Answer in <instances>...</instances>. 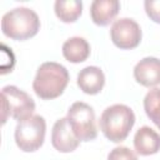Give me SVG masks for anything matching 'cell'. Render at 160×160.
<instances>
[{"label":"cell","mask_w":160,"mask_h":160,"mask_svg":"<svg viewBox=\"0 0 160 160\" xmlns=\"http://www.w3.org/2000/svg\"><path fill=\"white\" fill-rule=\"evenodd\" d=\"M46 121L41 115H32L25 120L18 121L15 128V142L25 152L39 150L45 140Z\"/></svg>","instance_id":"277c9868"},{"label":"cell","mask_w":160,"mask_h":160,"mask_svg":"<svg viewBox=\"0 0 160 160\" xmlns=\"http://www.w3.org/2000/svg\"><path fill=\"white\" fill-rule=\"evenodd\" d=\"M135 80L146 88H152L160 84V59L146 56L141 59L134 68Z\"/></svg>","instance_id":"9c48e42d"},{"label":"cell","mask_w":160,"mask_h":160,"mask_svg":"<svg viewBox=\"0 0 160 160\" xmlns=\"http://www.w3.org/2000/svg\"><path fill=\"white\" fill-rule=\"evenodd\" d=\"M51 144L60 152H71L80 145V140L75 136L66 118L55 121L51 131Z\"/></svg>","instance_id":"ba28073f"},{"label":"cell","mask_w":160,"mask_h":160,"mask_svg":"<svg viewBox=\"0 0 160 160\" xmlns=\"http://www.w3.org/2000/svg\"><path fill=\"white\" fill-rule=\"evenodd\" d=\"M134 148L138 154L148 156L160 150V135L150 126H141L134 136Z\"/></svg>","instance_id":"7c38bea8"},{"label":"cell","mask_w":160,"mask_h":160,"mask_svg":"<svg viewBox=\"0 0 160 160\" xmlns=\"http://www.w3.org/2000/svg\"><path fill=\"white\" fill-rule=\"evenodd\" d=\"M108 160H138V156L126 146H116L109 152Z\"/></svg>","instance_id":"2e32d148"},{"label":"cell","mask_w":160,"mask_h":160,"mask_svg":"<svg viewBox=\"0 0 160 160\" xmlns=\"http://www.w3.org/2000/svg\"><path fill=\"white\" fill-rule=\"evenodd\" d=\"M1 99L2 124H5L8 116H11L18 121L32 116L35 110V101L24 90H20L14 85H6L1 90Z\"/></svg>","instance_id":"5b68a950"},{"label":"cell","mask_w":160,"mask_h":160,"mask_svg":"<svg viewBox=\"0 0 160 160\" xmlns=\"http://www.w3.org/2000/svg\"><path fill=\"white\" fill-rule=\"evenodd\" d=\"M78 86L89 95L99 94L105 85V75L98 66H86L78 74Z\"/></svg>","instance_id":"30bf717a"},{"label":"cell","mask_w":160,"mask_h":160,"mask_svg":"<svg viewBox=\"0 0 160 160\" xmlns=\"http://www.w3.org/2000/svg\"><path fill=\"white\" fill-rule=\"evenodd\" d=\"M144 110L148 118L160 129V89L154 88L144 98Z\"/></svg>","instance_id":"9a60e30c"},{"label":"cell","mask_w":160,"mask_h":160,"mask_svg":"<svg viewBox=\"0 0 160 160\" xmlns=\"http://www.w3.org/2000/svg\"><path fill=\"white\" fill-rule=\"evenodd\" d=\"M40 29V19L38 14L25 6L15 8L1 19L2 34L12 40H28L38 34Z\"/></svg>","instance_id":"3957f363"},{"label":"cell","mask_w":160,"mask_h":160,"mask_svg":"<svg viewBox=\"0 0 160 160\" xmlns=\"http://www.w3.org/2000/svg\"><path fill=\"white\" fill-rule=\"evenodd\" d=\"M54 10L62 22H75L82 12V2L79 0H56Z\"/></svg>","instance_id":"5bb4252c"},{"label":"cell","mask_w":160,"mask_h":160,"mask_svg":"<svg viewBox=\"0 0 160 160\" xmlns=\"http://www.w3.org/2000/svg\"><path fill=\"white\" fill-rule=\"evenodd\" d=\"M69 72L66 68L55 61L42 62L32 81L35 94L42 100L59 98L69 84Z\"/></svg>","instance_id":"6da1fadb"},{"label":"cell","mask_w":160,"mask_h":160,"mask_svg":"<svg viewBox=\"0 0 160 160\" xmlns=\"http://www.w3.org/2000/svg\"><path fill=\"white\" fill-rule=\"evenodd\" d=\"M140 25L130 18H121L114 21L110 29V38L112 44L122 50L135 49L141 41Z\"/></svg>","instance_id":"52a82bcc"},{"label":"cell","mask_w":160,"mask_h":160,"mask_svg":"<svg viewBox=\"0 0 160 160\" xmlns=\"http://www.w3.org/2000/svg\"><path fill=\"white\" fill-rule=\"evenodd\" d=\"M66 119L75 136L80 141H91L98 136L95 112L89 104L84 101L74 102L68 110Z\"/></svg>","instance_id":"8992f818"},{"label":"cell","mask_w":160,"mask_h":160,"mask_svg":"<svg viewBox=\"0 0 160 160\" xmlns=\"http://www.w3.org/2000/svg\"><path fill=\"white\" fill-rule=\"evenodd\" d=\"M135 124V114L128 105L114 104L108 106L99 120L101 132L112 142L124 141Z\"/></svg>","instance_id":"7a4b0ae2"},{"label":"cell","mask_w":160,"mask_h":160,"mask_svg":"<svg viewBox=\"0 0 160 160\" xmlns=\"http://www.w3.org/2000/svg\"><path fill=\"white\" fill-rule=\"evenodd\" d=\"M62 55L72 64L82 62L90 55V45L84 38L72 36L62 44Z\"/></svg>","instance_id":"4fadbf2b"},{"label":"cell","mask_w":160,"mask_h":160,"mask_svg":"<svg viewBox=\"0 0 160 160\" xmlns=\"http://www.w3.org/2000/svg\"><path fill=\"white\" fill-rule=\"evenodd\" d=\"M120 10L118 0H95L90 5V16L94 24L99 26L109 25Z\"/></svg>","instance_id":"8fae6325"},{"label":"cell","mask_w":160,"mask_h":160,"mask_svg":"<svg viewBox=\"0 0 160 160\" xmlns=\"http://www.w3.org/2000/svg\"><path fill=\"white\" fill-rule=\"evenodd\" d=\"M144 8L146 15L156 24H160V0H145Z\"/></svg>","instance_id":"e0dca14e"}]
</instances>
